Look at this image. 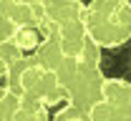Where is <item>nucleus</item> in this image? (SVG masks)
Here are the masks:
<instances>
[{"instance_id":"f257e3e1","label":"nucleus","mask_w":131,"mask_h":121,"mask_svg":"<svg viewBox=\"0 0 131 121\" xmlns=\"http://www.w3.org/2000/svg\"><path fill=\"white\" fill-rule=\"evenodd\" d=\"M5 86L15 93L18 98H30L43 106H63L68 104V91L58 81L53 71L43 68L33 53L20 56L15 63L10 66L5 76Z\"/></svg>"},{"instance_id":"f03ea898","label":"nucleus","mask_w":131,"mask_h":121,"mask_svg":"<svg viewBox=\"0 0 131 121\" xmlns=\"http://www.w3.org/2000/svg\"><path fill=\"white\" fill-rule=\"evenodd\" d=\"M83 25L98 48H118L131 40V0H88Z\"/></svg>"},{"instance_id":"7ed1b4c3","label":"nucleus","mask_w":131,"mask_h":121,"mask_svg":"<svg viewBox=\"0 0 131 121\" xmlns=\"http://www.w3.org/2000/svg\"><path fill=\"white\" fill-rule=\"evenodd\" d=\"M53 73L58 76V81H61L66 86V91H68V104L88 111V108L101 98L103 81H106L101 66H86L78 58L63 56Z\"/></svg>"},{"instance_id":"20e7f679","label":"nucleus","mask_w":131,"mask_h":121,"mask_svg":"<svg viewBox=\"0 0 131 121\" xmlns=\"http://www.w3.org/2000/svg\"><path fill=\"white\" fill-rule=\"evenodd\" d=\"M91 121H131V81L106 78L101 98L88 108Z\"/></svg>"},{"instance_id":"39448f33","label":"nucleus","mask_w":131,"mask_h":121,"mask_svg":"<svg viewBox=\"0 0 131 121\" xmlns=\"http://www.w3.org/2000/svg\"><path fill=\"white\" fill-rule=\"evenodd\" d=\"M48 0H0V15L15 20L23 28H40Z\"/></svg>"},{"instance_id":"423d86ee","label":"nucleus","mask_w":131,"mask_h":121,"mask_svg":"<svg viewBox=\"0 0 131 121\" xmlns=\"http://www.w3.org/2000/svg\"><path fill=\"white\" fill-rule=\"evenodd\" d=\"M10 121H50L48 106L38 104V101H30V98H20V104H18Z\"/></svg>"},{"instance_id":"0eeeda50","label":"nucleus","mask_w":131,"mask_h":121,"mask_svg":"<svg viewBox=\"0 0 131 121\" xmlns=\"http://www.w3.org/2000/svg\"><path fill=\"white\" fill-rule=\"evenodd\" d=\"M18 104H20V98L3 83V86H0V121H10L13 119Z\"/></svg>"},{"instance_id":"6e6552de","label":"nucleus","mask_w":131,"mask_h":121,"mask_svg":"<svg viewBox=\"0 0 131 121\" xmlns=\"http://www.w3.org/2000/svg\"><path fill=\"white\" fill-rule=\"evenodd\" d=\"M20 56H25V53H20L15 46H10V43H0V78L8 76L10 66L15 63Z\"/></svg>"},{"instance_id":"1a4fd4ad","label":"nucleus","mask_w":131,"mask_h":121,"mask_svg":"<svg viewBox=\"0 0 131 121\" xmlns=\"http://www.w3.org/2000/svg\"><path fill=\"white\" fill-rule=\"evenodd\" d=\"M50 121H91V116H88V111H83V108H78V106L63 104L58 111H56V116H53Z\"/></svg>"},{"instance_id":"9d476101","label":"nucleus","mask_w":131,"mask_h":121,"mask_svg":"<svg viewBox=\"0 0 131 121\" xmlns=\"http://www.w3.org/2000/svg\"><path fill=\"white\" fill-rule=\"evenodd\" d=\"M20 28H23V25H18L15 20L0 15V43H10V46H15V38H18V33H20Z\"/></svg>"}]
</instances>
